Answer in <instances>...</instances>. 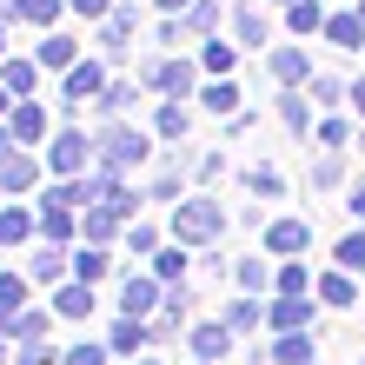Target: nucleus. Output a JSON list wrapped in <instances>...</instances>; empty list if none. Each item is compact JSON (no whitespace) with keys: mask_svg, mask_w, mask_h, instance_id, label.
Wrapping results in <instances>:
<instances>
[{"mask_svg":"<svg viewBox=\"0 0 365 365\" xmlns=\"http://www.w3.org/2000/svg\"><path fill=\"white\" fill-rule=\"evenodd\" d=\"M146 153H153V146H146V133H140V126H106V133L93 140V160H100V166H113V173L140 166Z\"/></svg>","mask_w":365,"mask_h":365,"instance_id":"1","label":"nucleus"},{"mask_svg":"<svg viewBox=\"0 0 365 365\" xmlns=\"http://www.w3.org/2000/svg\"><path fill=\"white\" fill-rule=\"evenodd\" d=\"M87 160H93V146H87L80 126H60V133L47 140V166H53L60 180H80V173H87Z\"/></svg>","mask_w":365,"mask_h":365,"instance_id":"2","label":"nucleus"},{"mask_svg":"<svg viewBox=\"0 0 365 365\" xmlns=\"http://www.w3.org/2000/svg\"><path fill=\"white\" fill-rule=\"evenodd\" d=\"M173 232H180V240H212V232H220V206H212V200H186L173 212Z\"/></svg>","mask_w":365,"mask_h":365,"instance_id":"3","label":"nucleus"},{"mask_svg":"<svg viewBox=\"0 0 365 365\" xmlns=\"http://www.w3.org/2000/svg\"><path fill=\"white\" fill-rule=\"evenodd\" d=\"M140 87H153V93H192V67H186V60H153V67H146L140 73Z\"/></svg>","mask_w":365,"mask_h":365,"instance_id":"4","label":"nucleus"},{"mask_svg":"<svg viewBox=\"0 0 365 365\" xmlns=\"http://www.w3.org/2000/svg\"><path fill=\"white\" fill-rule=\"evenodd\" d=\"M7 126H14V140H20V146H40V140H47V106H34V100H14Z\"/></svg>","mask_w":365,"mask_h":365,"instance_id":"5","label":"nucleus"},{"mask_svg":"<svg viewBox=\"0 0 365 365\" xmlns=\"http://www.w3.org/2000/svg\"><path fill=\"white\" fill-rule=\"evenodd\" d=\"M100 87H106L100 60H73V67H67V106H80V100H100Z\"/></svg>","mask_w":365,"mask_h":365,"instance_id":"6","label":"nucleus"},{"mask_svg":"<svg viewBox=\"0 0 365 365\" xmlns=\"http://www.w3.org/2000/svg\"><path fill=\"white\" fill-rule=\"evenodd\" d=\"M312 246V232H306V220H279V226H266V252H306Z\"/></svg>","mask_w":365,"mask_h":365,"instance_id":"7","label":"nucleus"},{"mask_svg":"<svg viewBox=\"0 0 365 365\" xmlns=\"http://www.w3.org/2000/svg\"><path fill=\"white\" fill-rule=\"evenodd\" d=\"M153 306H160V286H153V279H140V272H133V279L120 286V312H126V319H140V312H153Z\"/></svg>","mask_w":365,"mask_h":365,"instance_id":"8","label":"nucleus"},{"mask_svg":"<svg viewBox=\"0 0 365 365\" xmlns=\"http://www.w3.org/2000/svg\"><path fill=\"white\" fill-rule=\"evenodd\" d=\"M34 173H40V166L20 153V146H14V153H0V192H27V186H34Z\"/></svg>","mask_w":365,"mask_h":365,"instance_id":"9","label":"nucleus"},{"mask_svg":"<svg viewBox=\"0 0 365 365\" xmlns=\"http://www.w3.org/2000/svg\"><path fill=\"white\" fill-rule=\"evenodd\" d=\"M34 232H40V226H34L27 206H0V246H27Z\"/></svg>","mask_w":365,"mask_h":365,"instance_id":"10","label":"nucleus"},{"mask_svg":"<svg viewBox=\"0 0 365 365\" xmlns=\"http://www.w3.org/2000/svg\"><path fill=\"white\" fill-rule=\"evenodd\" d=\"M272 326H279V332H306V326H312L306 292H286V299H279V306H272Z\"/></svg>","mask_w":365,"mask_h":365,"instance_id":"11","label":"nucleus"},{"mask_svg":"<svg viewBox=\"0 0 365 365\" xmlns=\"http://www.w3.org/2000/svg\"><path fill=\"white\" fill-rule=\"evenodd\" d=\"M40 240H53V246H67L73 240V206H40Z\"/></svg>","mask_w":365,"mask_h":365,"instance_id":"12","label":"nucleus"},{"mask_svg":"<svg viewBox=\"0 0 365 365\" xmlns=\"http://www.w3.org/2000/svg\"><path fill=\"white\" fill-rule=\"evenodd\" d=\"M53 312H60V319H87V312H93V286H87V279H73V286H60Z\"/></svg>","mask_w":365,"mask_h":365,"instance_id":"13","label":"nucleus"},{"mask_svg":"<svg viewBox=\"0 0 365 365\" xmlns=\"http://www.w3.org/2000/svg\"><path fill=\"white\" fill-rule=\"evenodd\" d=\"M0 80L14 87V100H34V80H40V60H7L0 67Z\"/></svg>","mask_w":365,"mask_h":365,"instance_id":"14","label":"nucleus"},{"mask_svg":"<svg viewBox=\"0 0 365 365\" xmlns=\"http://www.w3.org/2000/svg\"><path fill=\"white\" fill-rule=\"evenodd\" d=\"M27 272L40 279V286H60V279H67V259H60V252H53V240H47V246H40L34 259H27Z\"/></svg>","mask_w":365,"mask_h":365,"instance_id":"15","label":"nucleus"},{"mask_svg":"<svg viewBox=\"0 0 365 365\" xmlns=\"http://www.w3.org/2000/svg\"><path fill=\"white\" fill-rule=\"evenodd\" d=\"M126 40H133V14L113 7V14H106V27H100V47H106V53H120Z\"/></svg>","mask_w":365,"mask_h":365,"instance_id":"16","label":"nucleus"},{"mask_svg":"<svg viewBox=\"0 0 365 365\" xmlns=\"http://www.w3.org/2000/svg\"><path fill=\"white\" fill-rule=\"evenodd\" d=\"M80 232H87V240H113V232H120V212L113 206H87V212H80Z\"/></svg>","mask_w":365,"mask_h":365,"instance_id":"17","label":"nucleus"},{"mask_svg":"<svg viewBox=\"0 0 365 365\" xmlns=\"http://www.w3.org/2000/svg\"><path fill=\"white\" fill-rule=\"evenodd\" d=\"M226 339H232V326H192V352L200 359H226Z\"/></svg>","mask_w":365,"mask_h":365,"instance_id":"18","label":"nucleus"},{"mask_svg":"<svg viewBox=\"0 0 365 365\" xmlns=\"http://www.w3.org/2000/svg\"><path fill=\"white\" fill-rule=\"evenodd\" d=\"M326 34H332V47H365V20H352V14H332Z\"/></svg>","mask_w":365,"mask_h":365,"instance_id":"19","label":"nucleus"},{"mask_svg":"<svg viewBox=\"0 0 365 365\" xmlns=\"http://www.w3.org/2000/svg\"><path fill=\"white\" fill-rule=\"evenodd\" d=\"M100 272H106V252H100V240H93V246H80V252H73V279H87V286H93Z\"/></svg>","mask_w":365,"mask_h":365,"instance_id":"20","label":"nucleus"},{"mask_svg":"<svg viewBox=\"0 0 365 365\" xmlns=\"http://www.w3.org/2000/svg\"><path fill=\"white\" fill-rule=\"evenodd\" d=\"M40 67H73V40L67 34H47V40H40Z\"/></svg>","mask_w":365,"mask_h":365,"instance_id":"21","label":"nucleus"},{"mask_svg":"<svg viewBox=\"0 0 365 365\" xmlns=\"http://www.w3.org/2000/svg\"><path fill=\"white\" fill-rule=\"evenodd\" d=\"M60 7H67V0H20V20H34V27H53Z\"/></svg>","mask_w":365,"mask_h":365,"instance_id":"22","label":"nucleus"},{"mask_svg":"<svg viewBox=\"0 0 365 365\" xmlns=\"http://www.w3.org/2000/svg\"><path fill=\"white\" fill-rule=\"evenodd\" d=\"M319 27H326L319 0H292V34H319Z\"/></svg>","mask_w":365,"mask_h":365,"instance_id":"23","label":"nucleus"},{"mask_svg":"<svg viewBox=\"0 0 365 365\" xmlns=\"http://www.w3.org/2000/svg\"><path fill=\"white\" fill-rule=\"evenodd\" d=\"M272 73L286 80V87H299V80H306V53H292V47H286V53H272Z\"/></svg>","mask_w":365,"mask_h":365,"instance_id":"24","label":"nucleus"},{"mask_svg":"<svg viewBox=\"0 0 365 365\" xmlns=\"http://www.w3.org/2000/svg\"><path fill=\"white\" fill-rule=\"evenodd\" d=\"M259 319H266V306H252V299H240V306H226V326H232V332H252Z\"/></svg>","mask_w":365,"mask_h":365,"instance_id":"25","label":"nucleus"},{"mask_svg":"<svg viewBox=\"0 0 365 365\" xmlns=\"http://www.w3.org/2000/svg\"><path fill=\"white\" fill-rule=\"evenodd\" d=\"M272 359H286V365H306V359H312V339H306V332H286Z\"/></svg>","mask_w":365,"mask_h":365,"instance_id":"26","label":"nucleus"},{"mask_svg":"<svg viewBox=\"0 0 365 365\" xmlns=\"http://www.w3.org/2000/svg\"><path fill=\"white\" fill-rule=\"evenodd\" d=\"M140 339H146L140 319H120V326H113V352H140Z\"/></svg>","mask_w":365,"mask_h":365,"instance_id":"27","label":"nucleus"},{"mask_svg":"<svg viewBox=\"0 0 365 365\" xmlns=\"http://www.w3.org/2000/svg\"><path fill=\"white\" fill-rule=\"evenodd\" d=\"M339 266H346V272H365V240H359V232L339 240Z\"/></svg>","mask_w":365,"mask_h":365,"instance_id":"28","label":"nucleus"},{"mask_svg":"<svg viewBox=\"0 0 365 365\" xmlns=\"http://www.w3.org/2000/svg\"><path fill=\"white\" fill-rule=\"evenodd\" d=\"M0 306H27V279H20V272H0Z\"/></svg>","mask_w":365,"mask_h":365,"instance_id":"29","label":"nucleus"},{"mask_svg":"<svg viewBox=\"0 0 365 365\" xmlns=\"http://www.w3.org/2000/svg\"><path fill=\"white\" fill-rule=\"evenodd\" d=\"M319 299H326V306H352V279H346V272H332L326 286H319Z\"/></svg>","mask_w":365,"mask_h":365,"instance_id":"30","label":"nucleus"},{"mask_svg":"<svg viewBox=\"0 0 365 365\" xmlns=\"http://www.w3.org/2000/svg\"><path fill=\"white\" fill-rule=\"evenodd\" d=\"M232 27H240V40H246V47H259V40H266V20H259V14H246V7L232 14Z\"/></svg>","mask_w":365,"mask_h":365,"instance_id":"31","label":"nucleus"},{"mask_svg":"<svg viewBox=\"0 0 365 365\" xmlns=\"http://www.w3.org/2000/svg\"><path fill=\"white\" fill-rule=\"evenodd\" d=\"M206 106H212V113H232V106H240V87H226V80H212V87H206Z\"/></svg>","mask_w":365,"mask_h":365,"instance_id":"32","label":"nucleus"},{"mask_svg":"<svg viewBox=\"0 0 365 365\" xmlns=\"http://www.w3.org/2000/svg\"><path fill=\"white\" fill-rule=\"evenodd\" d=\"M133 93H140V87H120V80H106V87H100V113H120Z\"/></svg>","mask_w":365,"mask_h":365,"instance_id":"33","label":"nucleus"},{"mask_svg":"<svg viewBox=\"0 0 365 365\" xmlns=\"http://www.w3.org/2000/svg\"><path fill=\"white\" fill-rule=\"evenodd\" d=\"M153 126H160L166 140H180V133H186V113H180V106H160V120H153Z\"/></svg>","mask_w":365,"mask_h":365,"instance_id":"34","label":"nucleus"},{"mask_svg":"<svg viewBox=\"0 0 365 365\" xmlns=\"http://www.w3.org/2000/svg\"><path fill=\"white\" fill-rule=\"evenodd\" d=\"M100 359H106V352H100V346H93V339H80V346H73V352H67V359H60V365H100Z\"/></svg>","mask_w":365,"mask_h":365,"instance_id":"35","label":"nucleus"},{"mask_svg":"<svg viewBox=\"0 0 365 365\" xmlns=\"http://www.w3.org/2000/svg\"><path fill=\"white\" fill-rule=\"evenodd\" d=\"M20 339H47V312H27V306H20Z\"/></svg>","mask_w":365,"mask_h":365,"instance_id":"36","label":"nucleus"},{"mask_svg":"<svg viewBox=\"0 0 365 365\" xmlns=\"http://www.w3.org/2000/svg\"><path fill=\"white\" fill-rule=\"evenodd\" d=\"M279 113H286V126H299V133H306V100H299V93L279 100Z\"/></svg>","mask_w":365,"mask_h":365,"instance_id":"37","label":"nucleus"},{"mask_svg":"<svg viewBox=\"0 0 365 365\" xmlns=\"http://www.w3.org/2000/svg\"><path fill=\"white\" fill-rule=\"evenodd\" d=\"M160 240H153V226H126V252H153Z\"/></svg>","mask_w":365,"mask_h":365,"instance_id":"38","label":"nucleus"},{"mask_svg":"<svg viewBox=\"0 0 365 365\" xmlns=\"http://www.w3.org/2000/svg\"><path fill=\"white\" fill-rule=\"evenodd\" d=\"M153 272H160V279H166V286H173V279H180V272H186V252H160V266H153Z\"/></svg>","mask_w":365,"mask_h":365,"instance_id":"39","label":"nucleus"},{"mask_svg":"<svg viewBox=\"0 0 365 365\" xmlns=\"http://www.w3.org/2000/svg\"><path fill=\"white\" fill-rule=\"evenodd\" d=\"M240 286H246V292L266 286V259H240Z\"/></svg>","mask_w":365,"mask_h":365,"instance_id":"40","label":"nucleus"},{"mask_svg":"<svg viewBox=\"0 0 365 365\" xmlns=\"http://www.w3.org/2000/svg\"><path fill=\"white\" fill-rule=\"evenodd\" d=\"M67 7L87 14V20H106V14H113V0H67Z\"/></svg>","mask_w":365,"mask_h":365,"instance_id":"41","label":"nucleus"},{"mask_svg":"<svg viewBox=\"0 0 365 365\" xmlns=\"http://www.w3.org/2000/svg\"><path fill=\"white\" fill-rule=\"evenodd\" d=\"M200 60H206V67H212V73H226V67H232V47H220V40H212V47H206Z\"/></svg>","mask_w":365,"mask_h":365,"instance_id":"42","label":"nucleus"},{"mask_svg":"<svg viewBox=\"0 0 365 365\" xmlns=\"http://www.w3.org/2000/svg\"><path fill=\"white\" fill-rule=\"evenodd\" d=\"M246 186H252V192H279V173H272V166H252Z\"/></svg>","mask_w":365,"mask_h":365,"instance_id":"43","label":"nucleus"},{"mask_svg":"<svg viewBox=\"0 0 365 365\" xmlns=\"http://www.w3.org/2000/svg\"><path fill=\"white\" fill-rule=\"evenodd\" d=\"M279 292H306V266H286V272H279Z\"/></svg>","mask_w":365,"mask_h":365,"instance_id":"44","label":"nucleus"},{"mask_svg":"<svg viewBox=\"0 0 365 365\" xmlns=\"http://www.w3.org/2000/svg\"><path fill=\"white\" fill-rule=\"evenodd\" d=\"M7 113H14V87L0 80V120H7Z\"/></svg>","mask_w":365,"mask_h":365,"instance_id":"45","label":"nucleus"},{"mask_svg":"<svg viewBox=\"0 0 365 365\" xmlns=\"http://www.w3.org/2000/svg\"><path fill=\"white\" fill-rule=\"evenodd\" d=\"M352 212H359V220H365V180L352 186Z\"/></svg>","mask_w":365,"mask_h":365,"instance_id":"46","label":"nucleus"},{"mask_svg":"<svg viewBox=\"0 0 365 365\" xmlns=\"http://www.w3.org/2000/svg\"><path fill=\"white\" fill-rule=\"evenodd\" d=\"M352 106H359V113H365V80H359V87H352Z\"/></svg>","mask_w":365,"mask_h":365,"instance_id":"47","label":"nucleus"},{"mask_svg":"<svg viewBox=\"0 0 365 365\" xmlns=\"http://www.w3.org/2000/svg\"><path fill=\"white\" fill-rule=\"evenodd\" d=\"M160 7H166V14H180V7H186V0H160Z\"/></svg>","mask_w":365,"mask_h":365,"instance_id":"48","label":"nucleus"},{"mask_svg":"<svg viewBox=\"0 0 365 365\" xmlns=\"http://www.w3.org/2000/svg\"><path fill=\"white\" fill-rule=\"evenodd\" d=\"M0 53H7V20H0Z\"/></svg>","mask_w":365,"mask_h":365,"instance_id":"49","label":"nucleus"},{"mask_svg":"<svg viewBox=\"0 0 365 365\" xmlns=\"http://www.w3.org/2000/svg\"><path fill=\"white\" fill-rule=\"evenodd\" d=\"M133 365H153V359H133Z\"/></svg>","mask_w":365,"mask_h":365,"instance_id":"50","label":"nucleus"},{"mask_svg":"<svg viewBox=\"0 0 365 365\" xmlns=\"http://www.w3.org/2000/svg\"><path fill=\"white\" fill-rule=\"evenodd\" d=\"M200 365H212V359H200Z\"/></svg>","mask_w":365,"mask_h":365,"instance_id":"51","label":"nucleus"},{"mask_svg":"<svg viewBox=\"0 0 365 365\" xmlns=\"http://www.w3.org/2000/svg\"><path fill=\"white\" fill-rule=\"evenodd\" d=\"M286 7H292V0H286Z\"/></svg>","mask_w":365,"mask_h":365,"instance_id":"52","label":"nucleus"},{"mask_svg":"<svg viewBox=\"0 0 365 365\" xmlns=\"http://www.w3.org/2000/svg\"><path fill=\"white\" fill-rule=\"evenodd\" d=\"M359 20H365V14H359Z\"/></svg>","mask_w":365,"mask_h":365,"instance_id":"53","label":"nucleus"}]
</instances>
